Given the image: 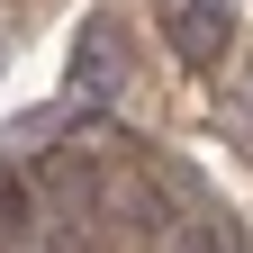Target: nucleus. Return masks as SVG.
Returning a JSON list of instances; mask_svg holds the SVG:
<instances>
[{"instance_id": "nucleus-1", "label": "nucleus", "mask_w": 253, "mask_h": 253, "mask_svg": "<svg viewBox=\"0 0 253 253\" xmlns=\"http://www.w3.org/2000/svg\"><path fill=\"white\" fill-rule=\"evenodd\" d=\"M226 45H235V9L226 0H172V54L190 73H217Z\"/></svg>"}, {"instance_id": "nucleus-2", "label": "nucleus", "mask_w": 253, "mask_h": 253, "mask_svg": "<svg viewBox=\"0 0 253 253\" xmlns=\"http://www.w3.org/2000/svg\"><path fill=\"white\" fill-rule=\"evenodd\" d=\"M118 82H126L118 18H82V37H73V90H82V100H118Z\"/></svg>"}, {"instance_id": "nucleus-3", "label": "nucleus", "mask_w": 253, "mask_h": 253, "mask_svg": "<svg viewBox=\"0 0 253 253\" xmlns=\"http://www.w3.org/2000/svg\"><path fill=\"white\" fill-rule=\"evenodd\" d=\"M37 181H45V199H54V208H100V190H109L100 163H90L82 145H54L45 163H37Z\"/></svg>"}]
</instances>
